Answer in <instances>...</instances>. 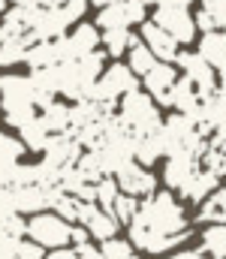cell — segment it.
<instances>
[{
	"label": "cell",
	"instance_id": "6da1fadb",
	"mask_svg": "<svg viewBox=\"0 0 226 259\" xmlns=\"http://www.w3.org/2000/svg\"><path fill=\"white\" fill-rule=\"evenodd\" d=\"M127 229H130L133 247L148 250V253H166L190 238L184 208L172 193L145 196V202H139V211L133 214Z\"/></svg>",
	"mask_w": 226,
	"mask_h": 259
},
{
	"label": "cell",
	"instance_id": "7a4b0ae2",
	"mask_svg": "<svg viewBox=\"0 0 226 259\" xmlns=\"http://www.w3.org/2000/svg\"><path fill=\"white\" fill-rule=\"evenodd\" d=\"M0 106L6 115V124L21 130L27 121L36 118V109H42V94L33 84V75H6L0 78Z\"/></svg>",
	"mask_w": 226,
	"mask_h": 259
},
{
	"label": "cell",
	"instance_id": "3957f363",
	"mask_svg": "<svg viewBox=\"0 0 226 259\" xmlns=\"http://www.w3.org/2000/svg\"><path fill=\"white\" fill-rule=\"evenodd\" d=\"M103 69H106V52H97V49L81 58L58 64V94H64L73 103L91 97Z\"/></svg>",
	"mask_w": 226,
	"mask_h": 259
},
{
	"label": "cell",
	"instance_id": "277c9868",
	"mask_svg": "<svg viewBox=\"0 0 226 259\" xmlns=\"http://www.w3.org/2000/svg\"><path fill=\"white\" fill-rule=\"evenodd\" d=\"M160 133H163V145H166V154L169 157L172 154H196L202 160V154L208 151V139L199 133L196 121L190 115H184V112L169 115L163 121Z\"/></svg>",
	"mask_w": 226,
	"mask_h": 259
},
{
	"label": "cell",
	"instance_id": "5b68a950",
	"mask_svg": "<svg viewBox=\"0 0 226 259\" xmlns=\"http://www.w3.org/2000/svg\"><path fill=\"white\" fill-rule=\"evenodd\" d=\"M118 115L127 127L133 130L136 136L139 133H151V130L163 127V118H160V109H157V100L151 97L148 91H127L121 97V106H118Z\"/></svg>",
	"mask_w": 226,
	"mask_h": 259
},
{
	"label": "cell",
	"instance_id": "8992f818",
	"mask_svg": "<svg viewBox=\"0 0 226 259\" xmlns=\"http://www.w3.org/2000/svg\"><path fill=\"white\" fill-rule=\"evenodd\" d=\"M27 238H33L36 244L55 250V247H67L73 241V223L67 217H61L58 211H36L27 217Z\"/></svg>",
	"mask_w": 226,
	"mask_h": 259
},
{
	"label": "cell",
	"instance_id": "52a82bcc",
	"mask_svg": "<svg viewBox=\"0 0 226 259\" xmlns=\"http://www.w3.org/2000/svg\"><path fill=\"white\" fill-rule=\"evenodd\" d=\"M136 88H139V75L130 69V64H112L109 69L100 72L91 97L103 103H118L127 91H136Z\"/></svg>",
	"mask_w": 226,
	"mask_h": 259
},
{
	"label": "cell",
	"instance_id": "ba28073f",
	"mask_svg": "<svg viewBox=\"0 0 226 259\" xmlns=\"http://www.w3.org/2000/svg\"><path fill=\"white\" fill-rule=\"evenodd\" d=\"M42 154H46L42 166L61 181V172L67 166H75V160L81 157V142L75 139L73 133H52V139H49V145H46Z\"/></svg>",
	"mask_w": 226,
	"mask_h": 259
},
{
	"label": "cell",
	"instance_id": "9c48e42d",
	"mask_svg": "<svg viewBox=\"0 0 226 259\" xmlns=\"http://www.w3.org/2000/svg\"><path fill=\"white\" fill-rule=\"evenodd\" d=\"M154 21L160 24V27H166L181 46H187V42H193L196 39V18L190 15V9L187 6H178V3H163V6H157L154 9Z\"/></svg>",
	"mask_w": 226,
	"mask_h": 259
},
{
	"label": "cell",
	"instance_id": "30bf717a",
	"mask_svg": "<svg viewBox=\"0 0 226 259\" xmlns=\"http://www.w3.org/2000/svg\"><path fill=\"white\" fill-rule=\"evenodd\" d=\"M145 6H148L145 0H115V3H106V6H100L97 24H100L103 30L142 24V21H145V12H148Z\"/></svg>",
	"mask_w": 226,
	"mask_h": 259
},
{
	"label": "cell",
	"instance_id": "8fae6325",
	"mask_svg": "<svg viewBox=\"0 0 226 259\" xmlns=\"http://www.w3.org/2000/svg\"><path fill=\"white\" fill-rule=\"evenodd\" d=\"M175 64L184 69V75L193 81V88L199 91V97H208L211 91H217V69L208 64L199 52H178Z\"/></svg>",
	"mask_w": 226,
	"mask_h": 259
},
{
	"label": "cell",
	"instance_id": "7c38bea8",
	"mask_svg": "<svg viewBox=\"0 0 226 259\" xmlns=\"http://www.w3.org/2000/svg\"><path fill=\"white\" fill-rule=\"evenodd\" d=\"M115 178H118V187L124 190V193L130 196H151L157 190V178H154V172H151L148 166H142L139 160H130L124 169H118L115 172Z\"/></svg>",
	"mask_w": 226,
	"mask_h": 259
},
{
	"label": "cell",
	"instance_id": "4fadbf2b",
	"mask_svg": "<svg viewBox=\"0 0 226 259\" xmlns=\"http://www.w3.org/2000/svg\"><path fill=\"white\" fill-rule=\"evenodd\" d=\"M100 36H103V33H97L94 24H78L70 36H67V33L58 36L61 64H64V61H73V58H81V55H87V52H94V49L100 46Z\"/></svg>",
	"mask_w": 226,
	"mask_h": 259
},
{
	"label": "cell",
	"instance_id": "5bb4252c",
	"mask_svg": "<svg viewBox=\"0 0 226 259\" xmlns=\"http://www.w3.org/2000/svg\"><path fill=\"white\" fill-rule=\"evenodd\" d=\"M9 187H12V184H9ZM12 205H15V211L24 214V217L52 208L49 184H21V187H12Z\"/></svg>",
	"mask_w": 226,
	"mask_h": 259
},
{
	"label": "cell",
	"instance_id": "9a60e30c",
	"mask_svg": "<svg viewBox=\"0 0 226 259\" xmlns=\"http://www.w3.org/2000/svg\"><path fill=\"white\" fill-rule=\"evenodd\" d=\"M142 42L148 46L160 61L175 64V58H178V46H181V42H178L166 27H160L157 21H142Z\"/></svg>",
	"mask_w": 226,
	"mask_h": 259
},
{
	"label": "cell",
	"instance_id": "2e32d148",
	"mask_svg": "<svg viewBox=\"0 0 226 259\" xmlns=\"http://www.w3.org/2000/svg\"><path fill=\"white\" fill-rule=\"evenodd\" d=\"M70 24H73V21L64 15L61 6H42V12H39L36 24L30 27V33H33L36 39H58V36L67 33Z\"/></svg>",
	"mask_w": 226,
	"mask_h": 259
},
{
	"label": "cell",
	"instance_id": "e0dca14e",
	"mask_svg": "<svg viewBox=\"0 0 226 259\" xmlns=\"http://www.w3.org/2000/svg\"><path fill=\"white\" fill-rule=\"evenodd\" d=\"M214 187H220V175L199 163V169L184 181V187H181L178 193H181V199H187V202H199V205H202V199L211 193Z\"/></svg>",
	"mask_w": 226,
	"mask_h": 259
},
{
	"label": "cell",
	"instance_id": "ac0fdd59",
	"mask_svg": "<svg viewBox=\"0 0 226 259\" xmlns=\"http://www.w3.org/2000/svg\"><path fill=\"white\" fill-rule=\"evenodd\" d=\"M199 157L196 154H172L169 160H166V169H163V181H166V187H172V190H181L184 187V181L199 169Z\"/></svg>",
	"mask_w": 226,
	"mask_h": 259
},
{
	"label": "cell",
	"instance_id": "d6986e66",
	"mask_svg": "<svg viewBox=\"0 0 226 259\" xmlns=\"http://www.w3.org/2000/svg\"><path fill=\"white\" fill-rule=\"evenodd\" d=\"M175 81H178V72H175V66L169 64V61H157V64L142 75L145 91H148L157 103H163V97L169 94V88H172Z\"/></svg>",
	"mask_w": 226,
	"mask_h": 259
},
{
	"label": "cell",
	"instance_id": "ffe728a7",
	"mask_svg": "<svg viewBox=\"0 0 226 259\" xmlns=\"http://www.w3.org/2000/svg\"><path fill=\"white\" fill-rule=\"evenodd\" d=\"M163 154H166V145H163V133H160V130H151V133H139V136H136V142H133V157H136L142 166H154Z\"/></svg>",
	"mask_w": 226,
	"mask_h": 259
},
{
	"label": "cell",
	"instance_id": "44dd1931",
	"mask_svg": "<svg viewBox=\"0 0 226 259\" xmlns=\"http://www.w3.org/2000/svg\"><path fill=\"white\" fill-rule=\"evenodd\" d=\"M24 142L21 139H12L0 130V184H9V175L12 169L21 163V154H24Z\"/></svg>",
	"mask_w": 226,
	"mask_h": 259
},
{
	"label": "cell",
	"instance_id": "7402d4cb",
	"mask_svg": "<svg viewBox=\"0 0 226 259\" xmlns=\"http://www.w3.org/2000/svg\"><path fill=\"white\" fill-rule=\"evenodd\" d=\"M199 55L214 66V69H223L226 66V33L223 30H202Z\"/></svg>",
	"mask_w": 226,
	"mask_h": 259
},
{
	"label": "cell",
	"instance_id": "603a6c76",
	"mask_svg": "<svg viewBox=\"0 0 226 259\" xmlns=\"http://www.w3.org/2000/svg\"><path fill=\"white\" fill-rule=\"evenodd\" d=\"M24 64L30 66V69H42V66L61 64V49H58V39H36V42L27 49Z\"/></svg>",
	"mask_w": 226,
	"mask_h": 259
},
{
	"label": "cell",
	"instance_id": "cb8c5ba5",
	"mask_svg": "<svg viewBox=\"0 0 226 259\" xmlns=\"http://www.w3.org/2000/svg\"><path fill=\"white\" fill-rule=\"evenodd\" d=\"M196 27L226 33V0H202V6L196 12Z\"/></svg>",
	"mask_w": 226,
	"mask_h": 259
},
{
	"label": "cell",
	"instance_id": "d4e9b609",
	"mask_svg": "<svg viewBox=\"0 0 226 259\" xmlns=\"http://www.w3.org/2000/svg\"><path fill=\"white\" fill-rule=\"evenodd\" d=\"M84 226H87L91 238H97V241H106V238L118 235V229H121L118 217H115L112 211H106V208H97V211L84 220Z\"/></svg>",
	"mask_w": 226,
	"mask_h": 259
},
{
	"label": "cell",
	"instance_id": "484cf974",
	"mask_svg": "<svg viewBox=\"0 0 226 259\" xmlns=\"http://www.w3.org/2000/svg\"><path fill=\"white\" fill-rule=\"evenodd\" d=\"M36 42V36L27 30V33H21V36H9V39H3L0 42V66H12L18 64V61H24V55H27V49Z\"/></svg>",
	"mask_w": 226,
	"mask_h": 259
},
{
	"label": "cell",
	"instance_id": "4316f807",
	"mask_svg": "<svg viewBox=\"0 0 226 259\" xmlns=\"http://www.w3.org/2000/svg\"><path fill=\"white\" fill-rule=\"evenodd\" d=\"M100 42L106 46L109 58H121V55H127V52H130V46H133V42H139V36H136V33H130V27H109V30L100 36Z\"/></svg>",
	"mask_w": 226,
	"mask_h": 259
},
{
	"label": "cell",
	"instance_id": "83f0119b",
	"mask_svg": "<svg viewBox=\"0 0 226 259\" xmlns=\"http://www.w3.org/2000/svg\"><path fill=\"white\" fill-rule=\"evenodd\" d=\"M223 214H226V184L223 187H214L211 193L202 199V208H199L196 220L199 223H217V220H223Z\"/></svg>",
	"mask_w": 226,
	"mask_h": 259
},
{
	"label": "cell",
	"instance_id": "f1b7e54d",
	"mask_svg": "<svg viewBox=\"0 0 226 259\" xmlns=\"http://www.w3.org/2000/svg\"><path fill=\"white\" fill-rule=\"evenodd\" d=\"M39 118L46 121V127L52 130V133H70V130H73L70 106H64V103H58V100H52L49 106H42V115H39Z\"/></svg>",
	"mask_w": 226,
	"mask_h": 259
},
{
	"label": "cell",
	"instance_id": "f546056e",
	"mask_svg": "<svg viewBox=\"0 0 226 259\" xmlns=\"http://www.w3.org/2000/svg\"><path fill=\"white\" fill-rule=\"evenodd\" d=\"M18 133H21L24 148H30V151H46V145H49V139H52V130L46 127V121H42L39 115H36L33 121H27Z\"/></svg>",
	"mask_w": 226,
	"mask_h": 259
},
{
	"label": "cell",
	"instance_id": "4dcf8cb0",
	"mask_svg": "<svg viewBox=\"0 0 226 259\" xmlns=\"http://www.w3.org/2000/svg\"><path fill=\"white\" fill-rule=\"evenodd\" d=\"M202 250L211 259H226V220L211 223L202 232Z\"/></svg>",
	"mask_w": 226,
	"mask_h": 259
},
{
	"label": "cell",
	"instance_id": "1f68e13d",
	"mask_svg": "<svg viewBox=\"0 0 226 259\" xmlns=\"http://www.w3.org/2000/svg\"><path fill=\"white\" fill-rule=\"evenodd\" d=\"M157 61H160V58L151 52V49L145 46V42H142V39L130 46V69H133L136 75H145V72H148L151 66L157 64Z\"/></svg>",
	"mask_w": 226,
	"mask_h": 259
},
{
	"label": "cell",
	"instance_id": "d6a6232c",
	"mask_svg": "<svg viewBox=\"0 0 226 259\" xmlns=\"http://www.w3.org/2000/svg\"><path fill=\"white\" fill-rule=\"evenodd\" d=\"M118 193H121V187H118V178H115V175H103V178L97 181V205H100V208L112 211Z\"/></svg>",
	"mask_w": 226,
	"mask_h": 259
},
{
	"label": "cell",
	"instance_id": "836d02e7",
	"mask_svg": "<svg viewBox=\"0 0 226 259\" xmlns=\"http://www.w3.org/2000/svg\"><path fill=\"white\" fill-rule=\"evenodd\" d=\"M139 211V202H136V196H130V193H118V199H115V205H112V214L118 217V223L121 226H127L130 220H133V214Z\"/></svg>",
	"mask_w": 226,
	"mask_h": 259
},
{
	"label": "cell",
	"instance_id": "e575fe53",
	"mask_svg": "<svg viewBox=\"0 0 226 259\" xmlns=\"http://www.w3.org/2000/svg\"><path fill=\"white\" fill-rule=\"evenodd\" d=\"M100 250H103V256L106 259H127V256H133V241H124V238L112 235V238L103 241Z\"/></svg>",
	"mask_w": 226,
	"mask_h": 259
},
{
	"label": "cell",
	"instance_id": "d590c367",
	"mask_svg": "<svg viewBox=\"0 0 226 259\" xmlns=\"http://www.w3.org/2000/svg\"><path fill=\"white\" fill-rule=\"evenodd\" d=\"M52 208H55V211H58L61 217H67L70 223H75V211H78V196H73V193H67V190H64V193H61L58 199H55V202H52Z\"/></svg>",
	"mask_w": 226,
	"mask_h": 259
},
{
	"label": "cell",
	"instance_id": "8d00e7d4",
	"mask_svg": "<svg viewBox=\"0 0 226 259\" xmlns=\"http://www.w3.org/2000/svg\"><path fill=\"white\" fill-rule=\"evenodd\" d=\"M42 250H46V247L36 244L33 238H21V241H18V259H46Z\"/></svg>",
	"mask_w": 226,
	"mask_h": 259
},
{
	"label": "cell",
	"instance_id": "74e56055",
	"mask_svg": "<svg viewBox=\"0 0 226 259\" xmlns=\"http://www.w3.org/2000/svg\"><path fill=\"white\" fill-rule=\"evenodd\" d=\"M61 9H64V15L75 24V21H81V15H84V9H87V0H64Z\"/></svg>",
	"mask_w": 226,
	"mask_h": 259
},
{
	"label": "cell",
	"instance_id": "f35d334b",
	"mask_svg": "<svg viewBox=\"0 0 226 259\" xmlns=\"http://www.w3.org/2000/svg\"><path fill=\"white\" fill-rule=\"evenodd\" d=\"M75 253H78V259H106L100 247H91L87 241H84V244H78V247H75Z\"/></svg>",
	"mask_w": 226,
	"mask_h": 259
},
{
	"label": "cell",
	"instance_id": "ab89813d",
	"mask_svg": "<svg viewBox=\"0 0 226 259\" xmlns=\"http://www.w3.org/2000/svg\"><path fill=\"white\" fill-rule=\"evenodd\" d=\"M73 241H75V244L91 241V232H87V226H84V223H81V226H73Z\"/></svg>",
	"mask_w": 226,
	"mask_h": 259
},
{
	"label": "cell",
	"instance_id": "60d3db41",
	"mask_svg": "<svg viewBox=\"0 0 226 259\" xmlns=\"http://www.w3.org/2000/svg\"><path fill=\"white\" fill-rule=\"evenodd\" d=\"M46 259H78V253L75 250H67V247H55Z\"/></svg>",
	"mask_w": 226,
	"mask_h": 259
},
{
	"label": "cell",
	"instance_id": "b9f144b4",
	"mask_svg": "<svg viewBox=\"0 0 226 259\" xmlns=\"http://www.w3.org/2000/svg\"><path fill=\"white\" fill-rule=\"evenodd\" d=\"M169 259H208L205 253H199V250H184V253H175V256Z\"/></svg>",
	"mask_w": 226,
	"mask_h": 259
},
{
	"label": "cell",
	"instance_id": "7bdbcfd3",
	"mask_svg": "<svg viewBox=\"0 0 226 259\" xmlns=\"http://www.w3.org/2000/svg\"><path fill=\"white\" fill-rule=\"evenodd\" d=\"M145 3H154V6H163V3H178V6H190L193 0H145Z\"/></svg>",
	"mask_w": 226,
	"mask_h": 259
},
{
	"label": "cell",
	"instance_id": "ee69618b",
	"mask_svg": "<svg viewBox=\"0 0 226 259\" xmlns=\"http://www.w3.org/2000/svg\"><path fill=\"white\" fill-rule=\"evenodd\" d=\"M217 84L226 91V66H223V69H217Z\"/></svg>",
	"mask_w": 226,
	"mask_h": 259
},
{
	"label": "cell",
	"instance_id": "f6af8a7d",
	"mask_svg": "<svg viewBox=\"0 0 226 259\" xmlns=\"http://www.w3.org/2000/svg\"><path fill=\"white\" fill-rule=\"evenodd\" d=\"M94 6H106V3H115V0H91Z\"/></svg>",
	"mask_w": 226,
	"mask_h": 259
},
{
	"label": "cell",
	"instance_id": "bcb514c9",
	"mask_svg": "<svg viewBox=\"0 0 226 259\" xmlns=\"http://www.w3.org/2000/svg\"><path fill=\"white\" fill-rule=\"evenodd\" d=\"M3 9H6V0H0V12H3Z\"/></svg>",
	"mask_w": 226,
	"mask_h": 259
},
{
	"label": "cell",
	"instance_id": "7dc6e473",
	"mask_svg": "<svg viewBox=\"0 0 226 259\" xmlns=\"http://www.w3.org/2000/svg\"><path fill=\"white\" fill-rule=\"evenodd\" d=\"M9 3H21V0H9Z\"/></svg>",
	"mask_w": 226,
	"mask_h": 259
},
{
	"label": "cell",
	"instance_id": "c3c4849f",
	"mask_svg": "<svg viewBox=\"0 0 226 259\" xmlns=\"http://www.w3.org/2000/svg\"><path fill=\"white\" fill-rule=\"evenodd\" d=\"M223 220H226V214H223Z\"/></svg>",
	"mask_w": 226,
	"mask_h": 259
}]
</instances>
